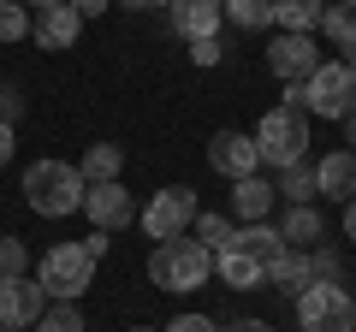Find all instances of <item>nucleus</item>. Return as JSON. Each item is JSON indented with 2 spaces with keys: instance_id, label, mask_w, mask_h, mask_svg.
Listing matches in <instances>:
<instances>
[{
  "instance_id": "obj_20",
  "label": "nucleus",
  "mask_w": 356,
  "mask_h": 332,
  "mask_svg": "<svg viewBox=\"0 0 356 332\" xmlns=\"http://www.w3.org/2000/svg\"><path fill=\"white\" fill-rule=\"evenodd\" d=\"M321 13H327V0H273V30H285V36H315Z\"/></svg>"
},
{
  "instance_id": "obj_35",
  "label": "nucleus",
  "mask_w": 356,
  "mask_h": 332,
  "mask_svg": "<svg viewBox=\"0 0 356 332\" xmlns=\"http://www.w3.org/2000/svg\"><path fill=\"white\" fill-rule=\"evenodd\" d=\"M0 166H13V125H0Z\"/></svg>"
},
{
  "instance_id": "obj_41",
  "label": "nucleus",
  "mask_w": 356,
  "mask_h": 332,
  "mask_svg": "<svg viewBox=\"0 0 356 332\" xmlns=\"http://www.w3.org/2000/svg\"><path fill=\"white\" fill-rule=\"evenodd\" d=\"M131 332H154V326H131Z\"/></svg>"
},
{
  "instance_id": "obj_10",
  "label": "nucleus",
  "mask_w": 356,
  "mask_h": 332,
  "mask_svg": "<svg viewBox=\"0 0 356 332\" xmlns=\"http://www.w3.org/2000/svg\"><path fill=\"white\" fill-rule=\"evenodd\" d=\"M208 166H214L220 179H255L261 172V154H255V137L250 131H214L208 137Z\"/></svg>"
},
{
  "instance_id": "obj_5",
  "label": "nucleus",
  "mask_w": 356,
  "mask_h": 332,
  "mask_svg": "<svg viewBox=\"0 0 356 332\" xmlns=\"http://www.w3.org/2000/svg\"><path fill=\"white\" fill-rule=\"evenodd\" d=\"M36 285L54 303H77V297L95 285V256H89L83 243H54L48 256L36 261Z\"/></svg>"
},
{
  "instance_id": "obj_21",
  "label": "nucleus",
  "mask_w": 356,
  "mask_h": 332,
  "mask_svg": "<svg viewBox=\"0 0 356 332\" xmlns=\"http://www.w3.org/2000/svg\"><path fill=\"white\" fill-rule=\"evenodd\" d=\"M83 184H107V179H119L125 172V149L119 142H89V154H83Z\"/></svg>"
},
{
  "instance_id": "obj_9",
  "label": "nucleus",
  "mask_w": 356,
  "mask_h": 332,
  "mask_svg": "<svg viewBox=\"0 0 356 332\" xmlns=\"http://www.w3.org/2000/svg\"><path fill=\"white\" fill-rule=\"evenodd\" d=\"M315 65H321V42L315 36H285V30H280V36L267 42V72L280 77L285 90H297Z\"/></svg>"
},
{
  "instance_id": "obj_27",
  "label": "nucleus",
  "mask_w": 356,
  "mask_h": 332,
  "mask_svg": "<svg viewBox=\"0 0 356 332\" xmlns=\"http://www.w3.org/2000/svg\"><path fill=\"white\" fill-rule=\"evenodd\" d=\"M30 36V18H24V6H0V42H24Z\"/></svg>"
},
{
  "instance_id": "obj_2",
  "label": "nucleus",
  "mask_w": 356,
  "mask_h": 332,
  "mask_svg": "<svg viewBox=\"0 0 356 332\" xmlns=\"http://www.w3.org/2000/svg\"><path fill=\"white\" fill-rule=\"evenodd\" d=\"M208 273H214V256H208L191 231H184V238H161V243H154V256H149V279L161 285V291H172V297L202 291Z\"/></svg>"
},
{
  "instance_id": "obj_30",
  "label": "nucleus",
  "mask_w": 356,
  "mask_h": 332,
  "mask_svg": "<svg viewBox=\"0 0 356 332\" xmlns=\"http://www.w3.org/2000/svg\"><path fill=\"white\" fill-rule=\"evenodd\" d=\"M18 113H24V95L0 83V125H18Z\"/></svg>"
},
{
  "instance_id": "obj_24",
  "label": "nucleus",
  "mask_w": 356,
  "mask_h": 332,
  "mask_svg": "<svg viewBox=\"0 0 356 332\" xmlns=\"http://www.w3.org/2000/svg\"><path fill=\"white\" fill-rule=\"evenodd\" d=\"M191 231H196V243H202L208 256H220V249L238 238V226H232L226 214H196V219H191Z\"/></svg>"
},
{
  "instance_id": "obj_18",
  "label": "nucleus",
  "mask_w": 356,
  "mask_h": 332,
  "mask_svg": "<svg viewBox=\"0 0 356 332\" xmlns=\"http://www.w3.org/2000/svg\"><path fill=\"white\" fill-rule=\"evenodd\" d=\"M267 285H280V291L297 303V297L315 285V261H309V249H285V256L273 261V273H267Z\"/></svg>"
},
{
  "instance_id": "obj_3",
  "label": "nucleus",
  "mask_w": 356,
  "mask_h": 332,
  "mask_svg": "<svg viewBox=\"0 0 356 332\" xmlns=\"http://www.w3.org/2000/svg\"><path fill=\"white\" fill-rule=\"evenodd\" d=\"M291 101L303 107V113H315V119L344 125V119L356 113V72H350V65H339V60H321L315 72L291 90Z\"/></svg>"
},
{
  "instance_id": "obj_38",
  "label": "nucleus",
  "mask_w": 356,
  "mask_h": 332,
  "mask_svg": "<svg viewBox=\"0 0 356 332\" xmlns=\"http://www.w3.org/2000/svg\"><path fill=\"white\" fill-rule=\"evenodd\" d=\"M24 6H36V13H42V6H60V0H24Z\"/></svg>"
},
{
  "instance_id": "obj_29",
  "label": "nucleus",
  "mask_w": 356,
  "mask_h": 332,
  "mask_svg": "<svg viewBox=\"0 0 356 332\" xmlns=\"http://www.w3.org/2000/svg\"><path fill=\"white\" fill-rule=\"evenodd\" d=\"M166 332H220V326L208 315H172V320H166Z\"/></svg>"
},
{
  "instance_id": "obj_26",
  "label": "nucleus",
  "mask_w": 356,
  "mask_h": 332,
  "mask_svg": "<svg viewBox=\"0 0 356 332\" xmlns=\"http://www.w3.org/2000/svg\"><path fill=\"white\" fill-rule=\"evenodd\" d=\"M30 273V249L18 238H0V279H24Z\"/></svg>"
},
{
  "instance_id": "obj_11",
  "label": "nucleus",
  "mask_w": 356,
  "mask_h": 332,
  "mask_svg": "<svg viewBox=\"0 0 356 332\" xmlns=\"http://www.w3.org/2000/svg\"><path fill=\"white\" fill-rule=\"evenodd\" d=\"M42 308H48V297H42V285L30 279H0V326H36L42 320Z\"/></svg>"
},
{
  "instance_id": "obj_31",
  "label": "nucleus",
  "mask_w": 356,
  "mask_h": 332,
  "mask_svg": "<svg viewBox=\"0 0 356 332\" xmlns=\"http://www.w3.org/2000/svg\"><path fill=\"white\" fill-rule=\"evenodd\" d=\"M332 48H339V65H350V72H356V18L344 24V36L332 42Z\"/></svg>"
},
{
  "instance_id": "obj_34",
  "label": "nucleus",
  "mask_w": 356,
  "mask_h": 332,
  "mask_svg": "<svg viewBox=\"0 0 356 332\" xmlns=\"http://www.w3.org/2000/svg\"><path fill=\"white\" fill-rule=\"evenodd\" d=\"M220 332H273L267 320H232V326H220Z\"/></svg>"
},
{
  "instance_id": "obj_39",
  "label": "nucleus",
  "mask_w": 356,
  "mask_h": 332,
  "mask_svg": "<svg viewBox=\"0 0 356 332\" xmlns=\"http://www.w3.org/2000/svg\"><path fill=\"white\" fill-rule=\"evenodd\" d=\"M137 6H172V0H137Z\"/></svg>"
},
{
  "instance_id": "obj_25",
  "label": "nucleus",
  "mask_w": 356,
  "mask_h": 332,
  "mask_svg": "<svg viewBox=\"0 0 356 332\" xmlns=\"http://www.w3.org/2000/svg\"><path fill=\"white\" fill-rule=\"evenodd\" d=\"M36 332H89V326H83V308L77 303H54V308H42Z\"/></svg>"
},
{
  "instance_id": "obj_14",
  "label": "nucleus",
  "mask_w": 356,
  "mask_h": 332,
  "mask_svg": "<svg viewBox=\"0 0 356 332\" xmlns=\"http://www.w3.org/2000/svg\"><path fill=\"white\" fill-rule=\"evenodd\" d=\"M30 36H36V48H48V53H60V48H72L77 36H83V18L72 13V6H42L36 18H30Z\"/></svg>"
},
{
  "instance_id": "obj_28",
  "label": "nucleus",
  "mask_w": 356,
  "mask_h": 332,
  "mask_svg": "<svg viewBox=\"0 0 356 332\" xmlns=\"http://www.w3.org/2000/svg\"><path fill=\"white\" fill-rule=\"evenodd\" d=\"M220 60H226V42H220V36L191 42V65H202V72H208V65H220Z\"/></svg>"
},
{
  "instance_id": "obj_4",
  "label": "nucleus",
  "mask_w": 356,
  "mask_h": 332,
  "mask_svg": "<svg viewBox=\"0 0 356 332\" xmlns=\"http://www.w3.org/2000/svg\"><path fill=\"white\" fill-rule=\"evenodd\" d=\"M309 113L297 101H285V107H267L261 113V125H255V154H261L267 166H297V160H309Z\"/></svg>"
},
{
  "instance_id": "obj_40",
  "label": "nucleus",
  "mask_w": 356,
  "mask_h": 332,
  "mask_svg": "<svg viewBox=\"0 0 356 332\" xmlns=\"http://www.w3.org/2000/svg\"><path fill=\"white\" fill-rule=\"evenodd\" d=\"M339 6H344V13H356V0H339Z\"/></svg>"
},
{
  "instance_id": "obj_12",
  "label": "nucleus",
  "mask_w": 356,
  "mask_h": 332,
  "mask_svg": "<svg viewBox=\"0 0 356 332\" xmlns=\"http://www.w3.org/2000/svg\"><path fill=\"white\" fill-rule=\"evenodd\" d=\"M166 18H172V30H178L184 42H202V36H220L226 6H220V0H172Z\"/></svg>"
},
{
  "instance_id": "obj_19",
  "label": "nucleus",
  "mask_w": 356,
  "mask_h": 332,
  "mask_svg": "<svg viewBox=\"0 0 356 332\" xmlns=\"http://www.w3.org/2000/svg\"><path fill=\"white\" fill-rule=\"evenodd\" d=\"M214 273H220V279L232 285V291H261V285H267V273L255 267L250 256H243L238 243H226V249H220V256H214Z\"/></svg>"
},
{
  "instance_id": "obj_42",
  "label": "nucleus",
  "mask_w": 356,
  "mask_h": 332,
  "mask_svg": "<svg viewBox=\"0 0 356 332\" xmlns=\"http://www.w3.org/2000/svg\"><path fill=\"white\" fill-rule=\"evenodd\" d=\"M6 332H24V326H6Z\"/></svg>"
},
{
  "instance_id": "obj_1",
  "label": "nucleus",
  "mask_w": 356,
  "mask_h": 332,
  "mask_svg": "<svg viewBox=\"0 0 356 332\" xmlns=\"http://www.w3.org/2000/svg\"><path fill=\"white\" fill-rule=\"evenodd\" d=\"M83 172L72 160H30L24 166V202L30 214L42 219H65V214H83Z\"/></svg>"
},
{
  "instance_id": "obj_15",
  "label": "nucleus",
  "mask_w": 356,
  "mask_h": 332,
  "mask_svg": "<svg viewBox=\"0 0 356 332\" xmlns=\"http://www.w3.org/2000/svg\"><path fill=\"white\" fill-rule=\"evenodd\" d=\"M232 243H238V249H243V256H250L261 273H273V261L285 256V238L267 226V219H250V226H238V238H232Z\"/></svg>"
},
{
  "instance_id": "obj_32",
  "label": "nucleus",
  "mask_w": 356,
  "mask_h": 332,
  "mask_svg": "<svg viewBox=\"0 0 356 332\" xmlns=\"http://www.w3.org/2000/svg\"><path fill=\"white\" fill-rule=\"evenodd\" d=\"M65 6H72V13L89 24V18H107V6H113V0H65Z\"/></svg>"
},
{
  "instance_id": "obj_37",
  "label": "nucleus",
  "mask_w": 356,
  "mask_h": 332,
  "mask_svg": "<svg viewBox=\"0 0 356 332\" xmlns=\"http://www.w3.org/2000/svg\"><path fill=\"white\" fill-rule=\"evenodd\" d=\"M344 149H350V154H356V113H350V119H344Z\"/></svg>"
},
{
  "instance_id": "obj_7",
  "label": "nucleus",
  "mask_w": 356,
  "mask_h": 332,
  "mask_svg": "<svg viewBox=\"0 0 356 332\" xmlns=\"http://www.w3.org/2000/svg\"><path fill=\"white\" fill-rule=\"evenodd\" d=\"M196 214H202V208H196V190H184V184H166V190L149 196V208H137V226L149 231V238H184Z\"/></svg>"
},
{
  "instance_id": "obj_16",
  "label": "nucleus",
  "mask_w": 356,
  "mask_h": 332,
  "mask_svg": "<svg viewBox=\"0 0 356 332\" xmlns=\"http://www.w3.org/2000/svg\"><path fill=\"white\" fill-rule=\"evenodd\" d=\"M273 231L285 238V249H309V243L327 238V219H321V208H315V202H303V208H285Z\"/></svg>"
},
{
  "instance_id": "obj_8",
  "label": "nucleus",
  "mask_w": 356,
  "mask_h": 332,
  "mask_svg": "<svg viewBox=\"0 0 356 332\" xmlns=\"http://www.w3.org/2000/svg\"><path fill=\"white\" fill-rule=\"evenodd\" d=\"M83 214H89V226L95 231H125V226H137V196L125 190L119 179H107V184H89L83 190Z\"/></svg>"
},
{
  "instance_id": "obj_43",
  "label": "nucleus",
  "mask_w": 356,
  "mask_h": 332,
  "mask_svg": "<svg viewBox=\"0 0 356 332\" xmlns=\"http://www.w3.org/2000/svg\"><path fill=\"white\" fill-rule=\"evenodd\" d=\"M0 6H13V0H0Z\"/></svg>"
},
{
  "instance_id": "obj_33",
  "label": "nucleus",
  "mask_w": 356,
  "mask_h": 332,
  "mask_svg": "<svg viewBox=\"0 0 356 332\" xmlns=\"http://www.w3.org/2000/svg\"><path fill=\"white\" fill-rule=\"evenodd\" d=\"M107 243H113V238H107V231H89V243H83V249H89V256H95V261H102V256H107Z\"/></svg>"
},
{
  "instance_id": "obj_6",
  "label": "nucleus",
  "mask_w": 356,
  "mask_h": 332,
  "mask_svg": "<svg viewBox=\"0 0 356 332\" xmlns=\"http://www.w3.org/2000/svg\"><path fill=\"white\" fill-rule=\"evenodd\" d=\"M297 326L303 332H356V297L344 285H309L297 297Z\"/></svg>"
},
{
  "instance_id": "obj_36",
  "label": "nucleus",
  "mask_w": 356,
  "mask_h": 332,
  "mask_svg": "<svg viewBox=\"0 0 356 332\" xmlns=\"http://www.w3.org/2000/svg\"><path fill=\"white\" fill-rule=\"evenodd\" d=\"M344 238L356 243V196H350V202H344Z\"/></svg>"
},
{
  "instance_id": "obj_22",
  "label": "nucleus",
  "mask_w": 356,
  "mask_h": 332,
  "mask_svg": "<svg viewBox=\"0 0 356 332\" xmlns=\"http://www.w3.org/2000/svg\"><path fill=\"white\" fill-rule=\"evenodd\" d=\"M273 196H285V208H303V202H315V166H309V160L280 166V184H273Z\"/></svg>"
},
{
  "instance_id": "obj_23",
  "label": "nucleus",
  "mask_w": 356,
  "mask_h": 332,
  "mask_svg": "<svg viewBox=\"0 0 356 332\" xmlns=\"http://www.w3.org/2000/svg\"><path fill=\"white\" fill-rule=\"evenodd\" d=\"M226 6V24L238 30H273V0H220Z\"/></svg>"
},
{
  "instance_id": "obj_44",
  "label": "nucleus",
  "mask_w": 356,
  "mask_h": 332,
  "mask_svg": "<svg viewBox=\"0 0 356 332\" xmlns=\"http://www.w3.org/2000/svg\"><path fill=\"white\" fill-rule=\"evenodd\" d=\"M0 332H6V326H0Z\"/></svg>"
},
{
  "instance_id": "obj_17",
  "label": "nucleus",
  "mask_w": 356,
  "mask_h": 332,
  "mask_svg": "<svg viewBox=\"0 0 356 332\" xmlns=\"http://www.w3.org/2000/svg\"><path fill=\"white\" fill-rule=\"evenodd\" d=\"M273 202H280V196H273V184H267L261 172L232 184V214H238L243 226H250V219H267V214H273Z\"/></svg>"
},
{
  "instance_id": "obj_13",
  "label": "nucleus",
  "mask_w": 356,
  "mask_h": 332,
  "mask_svg": "<svg viewBox=\"0 0 356 332\" xmlns=\"http://www.w3.org/2000/svg\"><path fill=\"white\" fill-rule=\"evenodd\" d=\"M315 196H327V202H350L356 196V154L350 149H332L315 160Z\"/></svg>"
}]
</instances>
